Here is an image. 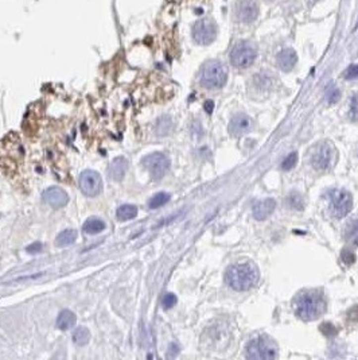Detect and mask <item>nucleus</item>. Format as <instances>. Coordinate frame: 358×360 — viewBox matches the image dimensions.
<instances>
[{"mask_svg":"<svg viewBox=\"0 0 358 360\" xmlns=\"http://www.w3.org/2000/svg\"><path fill=\"white\" fill-rule=\"evenodd\" d=\"M276 207V201L273 198H264L253 205V217L258 221H263L272 215L273 209Z\"/></svg>","mask_w":358,"mask_h":360,"instance_id":"nucleus-14","label":"nucleus"},{"mask_svg":"<svg viewBox=\"0 0 358 360\" xmlns=\"http://www.w3.org/2000/svg\"><path fill=\"white\" fill-rule=\"evenodd\" d=\"M320 331H322L323 335H326V336L329 337H333L337 335V329H335L334 325L330 324V322H327V324H322V325H320Z\"/></svg>","mask_w":358,"mask_h":360,"instance_id":"nucleus-32","label":"nucleus"},{"mask_svg":"<svg viewBox=\"0 0 358 360\" xmlns=\"http://www.w3.org/2000/svg\"><path fill=\"white\" fill-rule=\"evenodd\" d=\"M105 223H104V220H101L100 217H89L84 223L82 230L88 235H96V234H100L105 230Z\"/></svg>","mask_w":358,"mask_h":360,"instance_id":"nucleus-18","label":"nucleus"},{"mask_svg":"<svg viewBox=\"0 0 358 360\" xmlns=\"http://www.w3.org/2000/svg\"><path fill=\"white\" fill-rule=\"evenodd\" d=\"M341 259L344 260V263L346 264H353L356 263V254H354L353 251L350 250H344L342 251V255H341Z\"/></svg>","mask_w":358,"mask_h":360,"instance_id":"nucleus-31","label":"nucleus"},{"mask_svg":"<svg viewBox=\"0 0 358 360\" xmlns=\"http://www.w3.org/2000/svg\"><path fill=\"white\" fill-rule=\"evenodd\" d=\"M80 189L88 197L99 196L102 190V178L95 170H85L80 174Z\"/></svg>","mask_w":358,"mask_h":360,"instance_id":"nucleus-9","label":"nucleus"},{"mask_svg":"<svg viewBox=\"0 0 358 360\" xmlns=\"http://www.w3.org/2000/svg\"><path fill=\"white\" fill-rule=\"evenodd\" d=\"M344 77L346 80H356L358 78V63H353L345 70Z\"/></svg>","mask_w":358,"mask_h":360,"instance_id":"nucleus-30","label":"nucleus"},{"mask_svg":"<svg viewBox=\"0 0 358 360\" xmlns=\"http://www.w3.org/2000/svg\"><path fill=\"white\" fill-rule=\"evenodd\" d=\"M258 281V270L251 262L232 264L226 270V284L236 292H248L256 286Z\"/></svg>","mask_w":358,"mask_h":360,"instance_id":"nucleus-1","label":"nucleus"},{"mask_svg":"<svg viewBox=\"0 0 358 360\" xmlns=\"http://www.w3.org/2000/svg\"><path fill=\"white\" fill-rule=\"evenodd\" d=\"M288 204H290V207L294 208V209H298V211L303 209V198L298 193H292L291 196L288 197Z\"/></svg>","mask_w":358,"mask_h":360,"instance_id":"nucleus-26","label":"nucleus"},{"mask_svg":"<svg viewBox=\"0 0 358 360\" xmlns=\"http://www.w3.org/2000/svg\"><path fill=\"white\" fill-rule=\"evenodd\" d=\"M205 111L207 114H213V111H214V101L211 100H207L205 103V106H204Z\"/></svg>","mask_w":358,"mask_h":360,"instance_id":"nucleus-36","label":"nucleus"},{"mask_svg":"<svg viewBox=\"0 0 358 360\" xmlns=\"http://www.w3.org/2000/svg\"><path fill=\"white\" fill-rule=\"evenodd\" d=\"M228 81V70L220 61H207L201 70V85L207 89H220Z\"/></svg>","mask_w":358,"mask_h":360,"instance_id":"nucleus-3","label":"nucleus"},{"mask_svg":"<svg viewBox=\"0 0 358 360\" xmlns=\"http://www.w3.org/2000/svg\"><path fill=\"white\" fill-rule=\"evenodd\" d=\"M334 149L329 143L319 144L311 157V164L316 170H327L334 162Z\"/></svg>","mask_w":358,"mask_h":360,"instance_id":"nucleus-11","label":"nucleus"},{"mask_svg":"<svg viewBox=\"0 0 358 360\" xmlns=\"http://www.w3.org/2000/svg\"><path fill=\"white\" fill-rule=\"evenodd\" d=\"M172 128V120L168 116H163L160 118L156 124V134L163 136V135H168V132Z\"/></svg>","mask_w":358,"mask_h":360,"instance_id":"nucleus-24","label":"nucleus"},{"mask_svg":"<svg viewBox=\"0 0 358 360\" xmlns=\"http://www.w3.org/2000/svg\"><path fill=\"white\" fill-rule=\"evenodd\" d=\"M178 302V298L177 296L174 293H167V294H164V297H163L162 300V306L163 309H171L172 306H175Z\"/></svg>","mask_w":358,"mask_h":360,"instance_id":"nucleus-27","label":"nucleus"},{"mask_svg":"<svg viewBox=\"0 0 358 360\" xmlns=\"http://www.w3.org/2000/svg\"><path fill=\"white\" fill-rule=\"evenodd\" d=\"M296 164H298V154L291 153L282 162V169L283 170H286V172L287 170H291V169H294V166H295Z\"/></svg>","mask_w":358,"mask_h":360,"instance_id":"nucleus-29","label":"nucleus"},{"mask_svg":"<svg viewBox=\"0 0 358 360\" xmlns=\"http://www.w3.org/2000/svg\"><path fill=\"white\" fill-rule=\"evenodd\" d=\"M341 99V91L334 85H330L326 91V100L329 104H335Z\"/></svg>","mask_w":358,"mask_h":360,"instance_id":"nucleus-25","label":"nucleus"},{"mask_svg":"<svg viewBox=\"0 0 358 360\" xmlns=\"http://www.w3.org/2000/svg\"><path fill=\"white\" fill-rule=\"evenodd\" d=\"M245 354L248 359L255 360H269L277 356L276 343L268 336H257L252 339L247 344Z\"/></svg>","mask_w":358,"mask_h":360,"instance_id":"nucleus-4","label":"nucleus"},{"mask_svg":"<svg viewBox=\"0 0 358 360\" xmlns=\"http://www.w3.org/2000/svg\"><path fill=\"white\" fill-rule=\"evenodd\" d=\"M258 5L255 0H237L234 3V16L241 23L249 24L257 19Z\"/></svg>","mask_w":358,"mask_h":360,"instance_id":"nucleus-10","label":"nucleus"},{"mask_svg":"<svg viewBox=\"0 0 358 360\" xmlns=\"http://www.w3.org/2000/svg\"><path fill=\"white\" fill-rule=\"evenodd\" d=\"M42 200L49 207L58 209V208L65 207L69 201V196L67 193L58 186H51L48 187L46 190H43L42 193Z\"/></svg>","mask_w":358,"mask_h":360,"instance_id":"nucleus-12","label":"nucleus"},{"mask_svg":"<svg viewBox=\"0 0 358 360\" xmlns=\"http://www.w3.org/2000/svg\"><path fill=\"white\" fill-rule=\"evenodd\" d=\"M77 239V231L76 230H65L62 231L61 234H58V236L55 238V244L59 248H65V247H69L72 245Z\"/></svg>","mask_w":358,"mask_h":360,"instance_id":"nucleus-19","label":"nucleus"},{"mask_svg":"<svg viewBox=\"0 0 358 360\" xmlns=\"http://www.w3.org/2000/svg\"><path fill=\"white\" fill-rule=\"evenodd\" d=\"M142 165L150 173V176L153 177V180L159 181L167 174L170 166H171V162H170V159L166 154L153 153L148 154L142 159Z\"/></svg>","mask_w":358,"mask_h":360,"instance_id":"nucleus-6","label":"nucleus"},{"mask_svg":"<svg viewBox=\"0 0 358 360\" xmlns=\"http://www.w3.org/2000/svg\"><path fill=\"white\" fill-rule=\"evenodd\" d=\"M348 317L352 321H358V305L353 306L348 312Z\"/></svg>","mask_w":358,"mask_h":360,"instance_id":"nucleus-34","label":"nucleus"},{"mask_svg":"<svg viewBox=\"0 0 358 360\" xmlns=\"http://www.w3.org/2000/svg\"><path fill=\"white\" fill-rule=\"evenodd\" d=\"M345 238L350 244L358 247V219H354L349 223L345 231Z\"/></svg>","mask_w":358,"mask_h":360,"instance_id":"nucleus-22","label":"nucleus"},{"mask_svg":"<svg viewBox=\"0 0 358 360\" xmlns=\"http://www.w3.org/2000/svg\"><path fill=\"white\" fill-rule=\"evenodd\" d=\"M257 58V49L248 41H240L230 52V62L239 69H247Z\"/></svg>","mask_w":358,"mask_h":360,"instance_id":"nucleus-5","label":"nucleus"},{"mask_svg":"<svg viewBox=\"0 0 358 360\" xmlns=\"http://www.w3.org/2000/svg\"><path fill=\"white\" fill-rule=\"evenodd\" d=\"M127 170H128V159L124 157H117L110 164L109 176L113 181H121L124 180Z\"/></svg>","mask_w":358,"mask_h":360,"instance_id":"nucleus-16","label":"nucleus"},{"mask_svg":"<svg viewBox=\"0 0 358 360\" xmlns=\"http://www.w3.org/2000/svg\"><path fill=\"white\" fill-rule=\"evenodd\" d=\"M276 61L283 72H290L298 62V54L294 49H284L277 54Z\"/></svg>","mask_w":358,"mask_h":360,"instance_id":"nucleus-15","label":"nucleus"},{"mask_svg":"<svg viewBox=\"0 0 358 360\" xmlns=\"http://www.w3.org/2000/svg\"><path fill=\"white\" fill-rule=\"evenodd\" d=\"M191 35L194 42L198 45H210L214 42L218 35V27L214 20L210 18H202L193 24Z\"/></svg>","mask_w":358,"mask_h":360,"instance_id":"nucleus-7","label":"nucleus"},{"mask_svg":"<svg viewBox=\"0 0 358 360\" xmlns=\"http://www.w3.org/2000/svg\"><path fill=\"white\" fill-rule=\"evenodd\" d=\"M312 1H316V0H312Z\"/></svg>","mask_w":358,"mask_h":360,"instance_id":"nucleus-37","label":"nucleus"},{"mask_svg":"<svg viewBox=\"0 0 358 360\" xmlns=\"http://www.w3.org/2000/svg\"><path fill=\"white\" fill-rule=\"evenodd\" d=\"M349 118L353 121H358V93H356L352 97V103H350V111H349Z\"/></svg>","mask_w":358,"mask_h":360,"instance_id":"nucleus-28","label":"nucleus"},{"mask_svg":"<svg viewBox=\"0 0 358 360\" xmlns=\"http://www.w3.org/2000/svg\"><path fill=\"white\" fill-rule=\"evenodd\" d=\"M353 208V197L348 190L335 189L330 196V211L335 219H344Z\"/></svg>","mask_w":358,"mask_h":360,"instance_id":"nucleus-8","label":"nucleus"},{"mask_svg":"<svg viewBox=\"0 0 358 360\" xmlns=\"http://www.w3.org/2000/svg\"><path fill=\"white\" fill-rule=\"evenodd\" d=\"M76 314L72 312V310H62V312L59 313L57 317V322H55V325L59 331H69L70 328H73L76 325Z\"/></svg>","mask_w":358,"mask_h":360,"instance_id":"nucleus-17","label":"nucleus"},{"mask_svg":"<svg viewBox=\"0 0 358 360\" xmlns=\"http://www.w3.org/2000/svg\"><path fill=\"white\" fill-rule=\"evenodd\" d=\"M42 250H43V244L41 241H34V243H31V244L26 247V251H27L29 254L33 255H37L39 254V252H42Z\"/></svg>","mask_w":358,"mask_h":360,"instance_id":"nucleus-33","label":"nucleus"},{"mask_svg":"<svg viewBox=\"0 0 358 360\" xmlns=\"http://www.w3.org/2000/svg\"><path fill=\"white\" fill-rule=\"evenodd\" d=\"M326 309V302L323 296L316 292H305L296 297L294 302L295 314L301 320L312 321L323 314Z\"/></svg>","mask_w":358,"mask_h":360,"instance_id":"nucleus-2","label":"nucleus"},{"mask_svg":"<svg viewBox=\"0 0 358 360\" xmlns=\"http://www.w3.org/2000/svg\"><path fill=\"white\" fill-rule=\"evenodd\" d=\"M170 198H171V197H170L168 193L164 192L156 193L155 196H153L150 198V201H148V208H150V209H158V208L166 205V204L170 201Z\"/></svg>","mask_w":358,"mask_h":360,"instance_id":"nucleus-23","label":"nucleus"},{"mask_svg":"<svg viewBox=\"0 0 358 360\" xmlns=\"http://www.w3.org/2000/svg\"><path fill=\"white\" fill-rule=\"evenodd\" d=\"M178 352H179V348H178V346H175V344H171V346H170V351H168L167 356L168 358H175V356L178 355Z\"/></svg>","mask_w":358,"mask_h":360,"instance_id":"nucleus-35","label":"nucleus"},{"mask_svg":"<svg viewBox=\"0 0 358 360\" xmlns=\"http://www.w3.org/2000/svg\"><path fill=\"white\" fill-rule=\"evenodd\" d=\"M136 216H138V208L132 204H124L117 208V211H116V217L119 221L132 220Z\"/></svg>","mask_w":358,"mask_h":360,"instance_id":"nucleus-20","label":"nucleus"},{"mask_svg":"<svg viewBox=\"0 0 358 360\" xmlns=\"http://www.w3.org/2000/svg\"><path fill=\"white\" fill-rule=\"evenodd\" d=\"M91 340V332L85 327H78L73 332V341L77 346H86Z\"/></svg>","mask_w":358,"mask_h":360,"instance_id":"nucleus-21","label":"nucleus"},{"mask_svg":"<svg viewBox=\"0 0 358 360\" xmlns=\"http://www.w3.org/2000/svg\"><path fill=\"white\" fill-rule=\"evenodd\" d=\"M253 128V120L245 114H239L232 118L229 123L230 134L234 136H243Z\"/></svg>","mask_w":358,"mask_h":360,"instance_id":"nucleus-13","label":"nucleus"}]
</instances>
